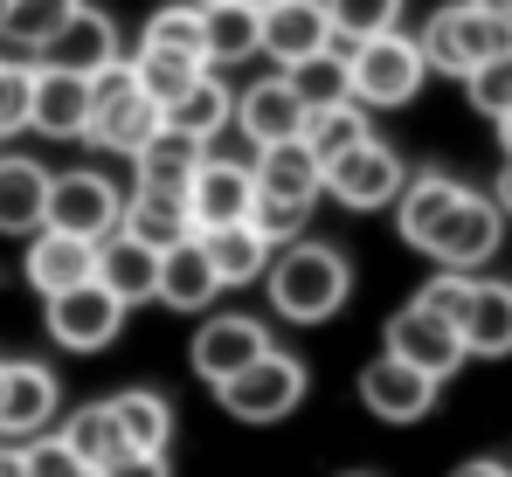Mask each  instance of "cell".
<instances>
[{
  "mask_svg": "<svg viewBox=\"0 0 512 477\" xmlns=\"http://www.w3.org/2000/svg\"><path fill=\"white\" fill-rule=\"evenodd\" d=\"M250 180H256V194H277V201H319L326 166L312 159L305 139H270V146H256Z\"/></svg>",
  "mask_w": 512,
  "mask_h": 477,
  "instance_id": "7402d4cb",
  "label": "cell"
},
{
  "mask_svg": "<svg viewBox=\"0 0 512 477\" xmlns=\"http://www.w3.org/2000/svg\"><path fill=\"white\" fill-rule=\"evenodd\" d=\"M208 153V139H194V132H173L160 125L139 153H132V173H139V187H160V194H187V180H194V166Z\"/></svg>",
  "mask_w": 512,
  "mask_h": 477,
  "instance_id": "484cf974",
  "label": "cell"
},
{
  "mask_svg": "<svg viewBox=\"0 0 512 477\" xmlns=\"http://www.w3.org/2000/svg\"><path fill=\"white\" fill-rule=\"evenodd\" d=\"M499 236H506V208L492 201V194H471L464 187V201L443 215V229L429 236V263L436 270H485L492 256H499Z\"/></svg>",
  "mask_w": 512,
  "mask_h": 477,
  "instance_id": "8992f818",
  "label": "cell"
},
{
  "mask_svg": "<svg viewBox=\"0 0 512 477\" xmlns=\"http://www.w3.org/2000/svg\"><path fill=\"white\" fill-rule=\"evenodd\" d=\"M464 201V180H450V173H409L402 180V194H395V229L409 249H429V236L443 229V215Z\"/></svg>",
  "mask_w": 512,
  "mask_h": 477,
  "instance_id": "cb8c5ba5",
  "label": "cell"
},
{
  "mask_svg": "<svg viewBox=\"0 0 512 477\" xmlns=\"http://www.w3.org/2000/svg\"><path fill=\"white\" fill-rule=\"evenodd\" d=\"M28 125H35L42 139H84V125H90V77L56 70V63H35Z\"/></svg>",
  "mask_w": 512,
  "mask_h": 477,
  "instance_id": "5bb4252c",
  "label": "cell"
},
{
  "mask_svg": "<svg viewBox=\"0 0 512 477\" xmlns=\"http://www.w3.org/2000/svg\"><path fill=\"white\" fill-rule=\"evenodd\" d=\"M118 229H125V236H139V242H153V249H173V242H187V236H194L187 194H160V187H132V201H125Z\"/></svg>",
  "mask_w": 512,
  "mask_h": 477,
  "instance_id": "83f0119b",
  "label": "cell"
},
{
  "mask_svg": "<svg viewBox=\"0 0 512 477\" xmlns=\"http://www.w3.org/2000/svg\"><path fill=\"white\" fill-rule=\"evenodd\" d=\"M104 477H173V464H167V450H118L104 464Z\"/></svg>",
  "mask_w": 512,
  "mask_h": 477,
  "instance_id": "7bdbcfd3",
  "label": "cell"
},
{
  "mask_svg": "<svg viewBox=\"0 0 512 477\" xmlns=\"http://www.w3.org/2000/svg\"><path fill=\"white\" fill-rule=\"evenodd\" d=\"M28 284L42 291V298H56V291H70V284H84V277H97V242L84 236H63V229H35L28 236Z\"/></svg>",
  "mask_w": 512,
  "mask_h": 477,
  "instance_id": "ffe728a7",
  "label": "cell"
},
{
  "mask_svg": "<svg viewBox=\"0 0 512 477\" xmlns=\"http://www.w3.org/2000/svg\"><path fill=\"white\" fill-rule=\"evenodd\" d=\"M388 353L395 360H409V367H423V374H436V381H450L471 353H464V339H457V325L436 312V305H402V312L388 318Z\"/></svg>",
  "mask_w": 512,
  "mask_h": 477,
  "instance_id": "30bf717a",
  "label": "cell"
},
{
  "mask_svg": "<svg viewBox=\"0 0 512 477\" xmlns=\"http://www.w3.org/2000/svg\"><path fill=\"white\" fill-rule=\"evenodd\" d=\"M21 457H28V477H84L90 471L63 436H28V450H21Z\"/></svg>",
  "mask_w": 512,
  "mask_h": 477,
  "instance_id": "b9f144b4",
  "label": "cell"
},
{
  "mask_svg": "<svg viewBox=\"0 0 512 477\" xmlns=\"http://www.w3.org/2000/svg\"><path fill=\"white\" fill-rule=\"evenodd\" d=\"M118 215H125V201H118V187H111L104 173L77 166V173L49 180V208H42V222H49V229L97 242V236H111V229H118Z\"/></svg>",
  "mask_w": 512,
  "mask_h": 477,
  "instance_id": "9c48e42d",
  "label": "cell"
},
{
  "mask_svg": "<svg viewBox=\"0 0 512 477\" xmlns=\"http://www.w3.org/2000/svg\"><path fill=\"white\" fill-rule=\"evenodd\" d=\"M28 90H35V70H21V63H0V139L28 132Z\"/></svg>",
  "mask_w": 512,
  "mask_h": 477,
  "instance_id": "60d3db41",
  "label": "cell"
},
{
  "mask_svg": "<svg viewBox=\"0 0 512 477\" xmlns=\"http://www.w3.org/2000/svg\"><path fill=\"white\" fill-rule=\"evenodd\" d=\"M346 49V90L367 104V111H395L423 90L429 63H423V42L381 28V35H360V42H340Z\"/></svg>",
  "mask_w": 512,
  "mask_h": 477,
  "instance_id": "7a4b0ae2",
  "label": "cell"
},
{
  "mask_svg": "<svg viewBox=\"0 0 512 477\" xmlns=\"http://www.w3.org/2000/svg\"><path fill=\"white\" fill-rule=\"evenodd\" d=\"M402 180H409V166L388 153L381 139H360L353 153L326 159V180H319V194H333L340 208H395V194H402Z\"/></svg>",
  "mask_w": 512,
  "mask_h": 477,
  "instance_id": "52a82bcc",
  "label": "cell"
},
{
  "mask_svg": "<svg viewBox=\"0 0 512 477\" xmlns=\"http://www.w3.org/2000/svg\"><path fill=\"white\" fill-rule=\"evenodd\" d=\"M229 83H215L208 70L187 83V90H173L167 104H160V125H173V132H194V139H215L222 125H229Z\"/></svg>",
  "mask_w": 512,
  "mask_h": 477,
  "instance_id": "f546056e",
  "label": "cell"
},
{
  "mask_svg": "<svg viewBox=\"0 0 512 477\" xmlns=\"http://www.w3.org/2000/svg\"><path fill=\"white\" fill-rule=\"evenodd\" d=\"M436 388H443L436 374L395 360V353H381V360L360 367V401H367V415H381V422H423L429 408H436Z\"/></svg>",
  "mask_w": 512,
  "mask_h": 477,
  "instance_id": "8fae6325",
  "label": "cell"
},
{
  "mask_svg": "<svg viewBox=\"0 0 512 477\" xmlns=\"http://www.w3.org/2000/svg\"><path fill=\"white\" fill-rule=\"evenodd\" d=\"M97 284L132 312V305H146L153 298V284H160V249L139 236H125V229H111V236H97Z\"/></svg>",
  "mask_w": 512,
  "mask_h": 477,
  "instance_id": "2e32d148",
  "label": "cell"
},
{
  "mask_svg": "<svg viewBox=\"0 0 512 477\" xmlns=\"http://www.w3.org/2000/svg\"><path fill=\"white\" fill-rule=\"evenodd\" d=\"M194 7H215V0H194Z\"/></svg>",
  "mask_w": 512,
  "mask_h": 477,
  "instance_id": "f907efd6",
  "label": "cell"
},
{
  "mask_svg": "<svg viewBox=\"0 0 512 477\" xmlns=\"http://www.w3.org/2000/svg\"><path fill=\"white\" fill-rule=\"evenodd\" d=\"M478 7H485L492 21H506V28H512V0H478Z\"/></svg>",
  "mask_w": 512,
  "mask_h": 477,
  "instance_id": "bcb514c9",
  "label": "cell"
},
{
  "mask_svg": "<svg viewBox=\"0 0 512 477\" xmlns=\"http://www.w3.org/2000/svg\"><path fill=\"white\" fill-rule=\"evenodd\" d=\"M305 146H312V159L326 166V159L353 153L360 139H374V125H367V104L360 97H340V104H319V111H305V132H298Z\"/></svg>",
  "mask_w": 512,
  "mask_h": 477,
  "instance_id": "4dcf8cb0",
  "label": "cell"
},
{
  "mask_svg": "<svg viewBox=\"0 0 512 477\" xmlns=\"http://www.w3.org/2000/svg\"><path fill=\"white\" fill-rule=\"evenodd\" d=\"M236 125H243V139L250 146H270V139H298L305 132V97L291 90V77L277 70L270 83H250L243 97H236V111H229Z\"/></svg>",
  "mask_w": 512,
  "mask_h": 477,
  "instance_id": "d6986e66",
  "label": "cell"
},
{
  "mask_svg": "<svg viewBox=\"0 0 512 477\" xmlns=\"http://www.w3.org/2000/svg\"><path fill=\"white\" fill-rule=\"evenodd\" d=\"M0 381H7V360H0Z\"/></svg>",
  "mask_w": 512,
  "mask_h": 477,
  "instance_id": "681fc988",
  "label": "cell"
},
{
  "mask_svg": "<svg viewBox=\"0 0 512 477\" xmlns=\"http://www.w3.org/2000/svg\"><path fill=\"white\" fill-rule=\"evenodd\" d=\"M263 346H270V332H263L256 318H236V312H229V318H208V325L194 332V353H187V360H194V374L215 388V381H229L236 367H250Z\"/></svg>",
  "mask_w": 512,
  "mask_h": 477,
  "instance_id": "44dd1931",
  "label": "cell"
},
{
  "mask_svg": "<svg viewBox=\"0 0 512 477\" xmlns=\"http://www.w3.org/2000/svg\"><path fill=\"white\" fill-rule=\"evenodd\" d=\"M70 14H77V0H0V42H14V49H42Z\"/></svg>",
  "mask_w": 512,
  "mask_h": 477,
  "instance_id": "d6a6232c",
  "label": "cell"
},
{
  "mask_svg": "<svg viewBox=\"0 0 512 477\" xmlns=\"http://www.w3.org/2000/svg\"><path fill=\"white\" fill-rule=\"evenodd\" d=\"M146 49H173V56H194V63H208V28H201V7H194V0H180V7H160V14L146 21Z\"/></svg>",
  "mask_w": 512,
  "mask_h": 477,
  "instance_id": "d590c367",
  "label": "cell"
},
{
  "mask_svg": "<svg viewBox=\"0 0 512 477\" xmlns=\"http://www.w3.org/2000/svg\"><path fill=\"white\" fill-rule=\"evenodd\" d=\"M111 415H118V429H125V450H167L173 443V408L153 395V388L111 395Z\"/></svg>",
  "mask_w": 512,
  "mask_h": 477,
  "instance_id": "1f68e13d",
  "label": "cell"
},
{
  "mask_svg": "<svg viewBox=\"0 0 512 477\" xmlns=\"http://www.w3.org/2000/svg\"><path fill=\"white\" fill-rule=\"evenodd\" d=\"M256 7H270V0H256Z\"/></svg>",
  "mask_w": 512,
  "mask_h": 477,
  "instance_id": "f5cc1de1",
  "label": "cell"
},
{
  "mask_svg": "<svg viewBox=\"0 0 512 477\" xmlns=\"http://www.w3.org/2000/svg\"><path fill=\"white\" fill-rule=\"evenodd\" d=\"M42 63H56V70H77V77H97L104 63H118V28H111V14H97L77 0V14L42 42Z\"/></svg>",
  "mask_w": 512,
  "mask_h": 477,
  "instance_id": "e0dca14e",
  "label": "cell"
},
{
  "mask_svg": "<svg viewBox=\"0 0 512 477\" xmlns=\"http://www.w3.org/2000/svg\"><path fill=\"white\" fill-rule=\"evenodd\" d=\"M512 49V28L506 21H492L478 0H457V7H436L423 28V63L429 70H443V77H471L485 56H499Z\"/></svg>",
  "mask_w": 512,
  "mask_h": 477,
  "instance_id": "5b68a950",
  "label": "cell"
},
{
  "mask_svg": "<svg viewBox=\"0 0 512 477\" xmlns=\"http://www.w3.org/2000/svg\"><path fill=\"white\" fill-rule=\"evenodd\" d=\"M499 208L512 215V153H506V173H499Z\"/></svg>",
  "mask_w": 512,
  "mask_h": 477,
  "instance_id": "f6af8a7d",
  "label": "cell"
},
{
  "mask_svg": "<svg viewBox=\"0 0 512 477\" xmlns=\"http://www.w3.org/2000/svg\"><path fill=\"white\" fill-rule=\"evenodd\" d=\"M464 90H471V104L485 111V118H499V111H512V49H499V56H485L471 77H464Z\"/></svg>",
  "mask_w": 512,
  "mask_h": 477,
  "instance_id": "f35d334b",
  "label": "cell"
},
{
  "mask_svg": "<svg viewBox=\"0 0 512 477\" xmlns=\"http://www.w3.org/2000/svg\"><path fill=\"white\" fill-rule=\"evenodd\" d=\"M492 125H499V146H506V153H512V111H499Z\"/></svg>",
  "mask_w": 512,
  "mask_h": 477,
  "instance_id": "7dc6e473",
  "label": "cell"
},
{
  "mask_svg": "<svg viewBox=\"0 0 512 477\" xmlns=\"http://www.w3.org/2000/svg\"><path fill=\"white\" fill-rule=\"evenodd\" d=\"M201 249H208V263H215V277L222 284H256L263 277V263H270V249L277 242H263L250 222H222V229H194Z\"/></svg>",
  "mask_w": 512,
  "mask_h": 477,
  "instance_id": "f1b7e54d",
  "label": "cell"
},
{
  "mask_svg": "<svg viewBox=\"0 0 512 477\" xmlns=\"http://www.w3.org/2000/svg\"><path fill=\"white\" fill-rule=\"evenodd\" d=\"M84 477H104V471H84Z\"/></svg>",
  "mask_w": 512,
  "mask_h": 477,
  "instance_id": "816d5d0a",
  "label": "cell"
},
{
  "mask_svg": "<svg viewBox=\"0 0 512 477\" xmlns=\"http://www.w3.org/2000/svg\"><path fill=\"white\" fill-rule=\"evenodd\" d=\"M305 360L298 353H277V346H263L250 367H236L229 381H215V401H222V415H236V422H284L298 401H305Z\"/></svg>",
  "mask_w": 512,
  "mask_h": 477,
  "instance_id": "277c9868",
  "label": "cell"
},
{
  "mask_svg": "<svg viewBox=\"0 0 512 477\" xmlns=\"http://www.w3.org/2000/svg\"><path fill=\"white\" fill-rule=\"evenodd\" d=\"M49 166L28 153H0V236H35L49 208Z\"/></svg>",
  "mask_w": 512,
  "mask_h": 477,
  "instance_id": "603a6c76",
  "label": "cell"
},
{
  "mask_svg": "<svg viewBox=\"0 0 512 477\" xmlns=\"http://www.w3.org/2000/svg\"><path fill=\"white\" fill-rule=\"evenodd\" d=\"M201 28H208V70L263 56V7L256 0H215V7H201Z\"/></svg>",
  "mask_w": 512,
  "mask_h": 477,
  "instance_id": "4316f807",
  "label": "cell"
},
{
  "mask_svg": "<svg viewBox=\"0 0 512 477\" xmlns=\"http://www.w3.org/2000/svg\"><path fill=\"white\" fill-rule=\"evenodd\" d=\"M63 443L84 457L90 471H104L118 450H125V429H118V415H111V401H90V408H77L70 422H63Z\"/></svg>",
  "mask_w": 512,
  "mask_h": 477,
  "instance_id": "836d02e7",
  "label": "cell"
},
{
  "mask_svg": "<svg viewBox=\"0 0 512 477\" xmlns=\"http://www.w3.org/2000/svg\"><path fill=\"white\" fill-rule=\"evenodd\" d=\"M49 305V339L56 346H70V353H104L111 339H118V325H125V305L97 284V277H84V284H70V291H56V298H42Z\"/></svg>",
  "mask_w": 512,
  "mask_h": 477,
  "instance_id": "ba28073f",
  "label": "cell"
},
{
  "mask_svg": "<svg viewBox=\"0 0 512 477\" xmlns=\"http://www.w3.org/2000/svg\"><path fill=\"white\" fill-rule=\"evenodd\" d=\"M250 201H256V180H250V166H243V159L201 153L194 180H187V215H194V229L250 222Z\"/></svg>",
  "mask_w": 512,
  "mask_h": 477,
  "instance_id": "7c38bea8",
  "label": "cell"
},
{
  "mask_svg": "<svg viewBox=\"0 0 512 477\" xmlns=\"http://www.w3.org/2000/svg\"><path fill=\"white\" fill-rule=\"evenodd\" d=\"M284 77H291V90L305 97V111H319V104H340V97H353V90H346V49H340V42H326L319 56L291 63Z\"/></svg>",
  "mask_w": 512,
  "mask_h": 477,
  "instance_id": "e575fe53",
  "label": "cell"
},
{
  "mask_svg": "<svg viewBox=\"0 0 512 477\" xmlns=\"http://www.w3.org/2000/svg\"><path fill=\"white\" fill-rule=\"evenodd\" d=\"M263 291H270V312L291 318V325H326L353 291V270L333 242H277L270 263H263Z\"/></svg>",
  "mask_w": 512,
  "mask_h": 477,
  "instance_id": "6da1fadb",
  "label": "cell"
},
{
  "mask_svg": "<svg viewBox=\"0 0 512 477\" xmlns=\"http://www.w3.org/2000/svg\"><path fill=\"white\" fill-rule=\"evenodd\" d=\"M340 477H367V471H340Z\"/></svg>",
  "mask_w": 512,
  "mask_h": 477,
  "instance_id": "c3c4849f",
  "label": "cell"
},
{
  "mask_svg": "<svg viewBox=\"0 0 512 477\" xmlns=\"http://www.w3.org/2000/svg\"><path fill=\"white\" fill-rule=\"evenodd\" d=\"M305 215H312V201H277V194H256V201H250V229L263 242L305 236Z\"/></svg>",
  "mask_w": 512,
  "mask_h": 477,
  "instance_id": "ab89813d",
  "label": "cell"
},
{
  "mask_svg": "<svg viewBox=\"0 0 512 477\" xmlns=\"http://www.w3.org/2000/svg\"><path fill=\"white\" fill-rule=\"evenodd\" d=\"M160 132V104L146 97V83L132 77V63H104L90 77V125L84 139L104 153H139Z\"/></svg>",
  "mask_w": 512,
  "mask_h": 477,
  "instance_id": "3957f363",
  "label": "cell"
},
{
  "mask_svg": "<svg viewBox=\"0 0 512 477\" xmlns=\"http://www.w3.org/2000/svg\"><path fill=\"white\" fill-rule=\"evenodd\" d=\"M215 291H222V277H215V263H208L201 236L160 249V284H153L160 305H173V312H201V305H215Z\"/></svg>",
  "mask_w": 512,
  "mask_h": 477,
  "instance_id": "d4e9b609",
  "label": "cell"
},
{
  "mask_svg": "<svg viewBox=\"0 0 512 477\" xmlns=\"http://www.w3.org/2000/svg\"><path fill=\"white\" fill-rule=\"evenodd\" d=\"M326 42H333L326 0H270V7H263V56H277V70L319 56Z\"/></svg>",
  "mask_w": 512,
  "mask_h": 477,
  "instance_id": "9a60e30c",
  "label": "cell"
},
{
  "mask_svg": "<svg viewBox=\"0 0 512 477\" xmlns=\"http://www.w3.org/2000/svg\"><path fill=\"white\" fill-rule=\"evenodd\" d=\"M201 70H208V63H194V56H173V49H146V42H139V56H132V77L146 83V97H153V104H167L173 90H187V83L201 77Z\"/></svg>",
  "mask_w": 512,
  "mask_h": 477,
  "instance_id": "8d00e7d4",
  "label": "cell"
},
{
  "mask_svg": "<svg viewBox=\"0 0 512 477\" xmlns=\"http://www.w3.org/2000/svg\"><path fill=\"white\" fill-rule=\"evenodd\" d=\"M457 339H464V353H478V360H506L512 353V284L471 277V291H464V305H457Z\"/></svg>",
  "mask_w": 512,
  "mask_h": 477,
  "instance_id": "ac0fdd59",
  "label": "cell"
},
{
  "mask_svg": "<svg viewBox=\"0 0 512 477\" xmlns=\"http://www.w3.org/2000/svg\"><path fill=\"white\" fill-rule=\"evenodd\" d=\"M326 14H333V42H360V35L395 28L402 0H326Z\"/></svg>",
  "mask_w": 512,
  "mask_h": 477,
  "instance_id": "74e56055",
  "label": "cell"
},
{
  "mask_svg": "<svg viewBox=\"0 0 512 477\" xmlns=\"http://www.w3.org/2000/svg\"><path fill=\"white\" fill-rule=\"evenodd\" d=\"M450 477H512V471H506V464H492V457H478V464H457Z\"/></svg>",
  "mask_w": 512,
  "mask_h": 477,
  "instance_id": "ee69618b",
  "label": "cell"
},
{
  "mask_svg": "<svg viewBox=\"0 0 512 477\" xmlns=\"http://www.w3.org/2000/svg\"><path fill=\"white\" fill-rule=\"evenodd\" d=\"M56 374L42 360H7V381H0V443H28L56 422Z\"/></svg>",
  "mask_w": 512,
  "mask_h": 477,
  "instance_id": "4fadbf2b",
  "label": "cell"
}]
</instances>
